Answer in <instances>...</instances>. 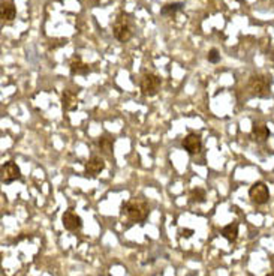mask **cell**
<instances>
[{"instance_id": "6da1fadb", "label": "cell", "mask_w": 274, "mask_h": 276, "mask_svg": "<svg viewBox=\"0 0 274 276\" xmlns=\"http://www.w3.org/2000/svg\"><path fill=\"white\" fill-rule=\"evenodd\" d=\"M122 213H125L131 222H144L148 218L150 207L145 198L134 197L122 206Z\"/></svg>"}, {"instance_id": "7a4b0ae2", "label": "cell", "mask_w": 274, "mask_h": 276, "mask_svg": "<svg viewBox=\"0 0 274 276\" xmlns=\"http://www.w3.org/2000/svg\"><path fill=\"white\" fill-rule=\"evenodd\" d=\"M271 86H273V78L265 74L252 75L247 83V87L252 96H256L261 99H267L271 96Z\"/></svg>"}, {"instance_id": "3957f363", "label": "cell", "mask_w": 274, "mask_h": 276, "mask_svg": "<svg viewBox=\"0 0 274 276\" xmlns=\"http://www.w3.org/2000/svg\"><path fill=\"white\" fill-rule=\"evenodd\" d=\"M112 34L119 42H128L134 34L132 17L126 12H120L112 23Z\"/></svg>"}, {"instance_id": "277c9868", "label": "cell", "mask_w": 274, "mask_h": 276, "mask_svg": "<svg viewBox=\"0 0 274 276\" xmlns=\"http://www.w3.org/2000/svg\"><path fill=\"white\" fill-rule=\"evenodd\" d=\"M161 86H162V80L154 72H145V74H142V77L139 80L141 93L148 98L156 96L161 90Z\"/></svg>"}, {"instance_id": "5b68a950", "label": "cell", "mask_w": 274, "mask_h": 276, "mask_svg": "<svg viewBox=\"0 0 274 276\" xmlns=\"http://www.w3.org/2000/svg\"><path fill=\"white\" fill-rule=\"evenodd\" d=\"M249 198L256 206H264L270 201V189L264 182H255L249 189Z\"/></svg>"}, {"instance_id": "8992f818", "label": "cell", "mask_w": 274, "mask_h": 276, "mask_svg": "<svg viewBox=\"0 0 274 276\" xmlns=\"http://www.w3.org/2000/svg\"><path fill=\"white\" fill-rule=\"evenodd\" d=\"M20 179H21V170L15 161H8L2 165V183L3 185H11Z\"/></svg>"}, {"instance_id": "52a82bcc", "label": "cell", "mask_w": 274, "mask_h": 276, "mask_svg": "<svg viewBox=\"0 0 274 276\" xmlns=\"http://www.w3.org/2000/svg\"><path fill=\"white\" fill-rule=\"evenodd\" d=\"M181 146H183V149L190 156L198 155L203 150V140H201V135L200 134H187L186 137L183 138Z\"/></svg>"}, {"instance_id": "ba28073f", "label": "cell", "mask_w": 274, "mask_h": 276, "mask_svg": "<svg viewBox=\"0 0 274 276\" xmlns=\"http://www.w3.org/2000/svg\"><path fill=\"white\" fill-rule=\"evenodd\" d=\"M271 135L268 126L262 122H255L252 125V131H250V138L253 141H256L258 144H264L268 138Z\"/></svg>"}, {"instance_id": "9c48e42d", "label": "cell", "mask_w": 274, "mask_h": 276, "mask_svg": "<svg viewBox=\"0 0 274 276\" xmlns=\"http://www.w3.org/2000/svg\"><path fill=\"white\" fill-rule=\"evenodd\" d=\"M62 224L68 231H78L83 228V219L72 210H66L62 216Z\"/></svg>"}, {"instance_id": "30bf717a", "label": "cell", "mask_w": 274, "mask_h": 276, "mask_svg": "<svg viewBox=\"0 0 274 276\" xmlns=\"http://www.w3.org/2000/svg\"><path fill=\"white\" fill-rule=\"evenodd\" d=\"M103 168H105V161L101 156H92L84 165L86 174L90 177H96L98 174H101V171H103Z\"/></svg>"}, {"instance_id": "8fae6325", "label": "cell", "mask_w": 274, "mask_h": 276, "mask_svg": "<svg viewBox=\"0 0 274 276\" xmlns=\"http://www.w3.org/2000/svg\"><path fill=\"white\" fill-rule=\"evenodd\" d=\"M69 69H70V75H81V77H87L92 72V68L87 63H84L80 56H75L72 59Z\"/></svg>"}, {"instance_id": "7c38bea8", "label": "cell", "mask_w": 274, "mask_h": 276, "mask_svg": "<svg viewBox=\"0 0 274 276\" xmlns=\"http://www.w3.org/2000/svg\"><path fill=\"white\" fill-rule=\"evenodd\" d=\"M0 11H2V18H3V21H6V23L14 21V18H15V15H17V9H15V5H14L12 0H2Z\"/></svg>"}, {"instance_id": "4fadbf2b", "label": "cell", "mask_w": 274, "mask_h": 276, "mask_svg": "<svg viewBox=\"0 0 274 276\" xmlns=\"http://www.w3.org/2000/svg\"><path fill=\"white\" fill-rule=\"evenodd\" d=\"M62 107L65 111H73L78 107V96L72 90H65L62 93Z\"/></svg>"}, {"instance_id": "5bb4252c", "label": "cell", "mask_w": 274, "mask_h": 276, "mask_svg": "<svg viewBox=\"0 0 274 276\" xmlns=\"http://www.w3.org/2000/svg\"><path fill=\"white\" fill-rule=\"evenodd\" d=\"M220 236L225 237L229 243H236L239 239V224L237 222H232V224H228L222 228L220 231Z\"/></svg>"}, {"instance_id": "9a60e30c", "label": "cell", "mask_w": 274, "mask_h": 276, "mask_svg": "<svg viewBox=\"0 0 274 276\" xmlns=\"http://www.w3.org/2000/svg\"><path fill=\"white\" fill-rule=\"evenodd\" d=\"M184 3L181 2H175V3H167L161 8V15L164 17H174L177 12H180L183 9Z\"/></svg>"}, {"instance_id": "2e32d148", "label": "cell", "mask_w": 274, "mask_h": 276, "mask_svg": "<svg viewBox=\"0 0 274 276\" xmlns=\"http://www.w3.org/2000/svg\"><path fill=\"white\" fill-rule=\"evenodd\" d=\"M207 200V191L203 188H193L189 194V201L190 203H197V204H203Z\"/></svg>"}, {"instance_id": "e0dca14e", "label": "cell", "mask_w": 274, "mask_h": 276, "mask_svg": "<svg viewBox=\"0 0 274 276\" xmlns=\"http://www.w3.org/2000/svg\"><path fill=\"white\" fill-rule=\"evenodd\" d=\"M98 146H99V150L102 152L103 155H111L112 149H114V141L109 137H101Z\"/></svg>"}, {"instance_id": "ac0fdd59", "label": "cell", "mask_w": 274, "mask_h": 276, "mask_svg": "<svg viewBox=\"0 0 274 276\" xmlns=\"http://www.w3.org/2000/svg\"><path fill=\"white\" fill-rule=\"evenodd\" d=\"M207 60H208L210 63H219V62H220V54H219V51H217L216 48H211V50L208 51Z\"/></svg>"}, {"instance_id": "d6986e66", "label": "cell", "mask_w": 274, "mask_h": 276, "mask_svg": "<svg viewBox=\"0 0 274 276\" xmlns=\"http://www.w3.org/2000/svg\"><path fill=\"white\" fill-rule=\"evenodd\" d=\"M180 233H181V236H184V237H190V236L193 234V230H181Z\"/></svg>"}, {"instance_id": "ffe728a7", "label": "cell", "mask_w": 274, "mask_h": 276, "mask_svg": "<svg viewBox=\"0 0 274 276\" xmlns=\"http://www.w3.org/2000/svg\"><path fill=\"white\" fill-rule=\"evenodd\" d=\"M265 276H274V273H268V275H265Z\"/></svg>"}]
</instances>
